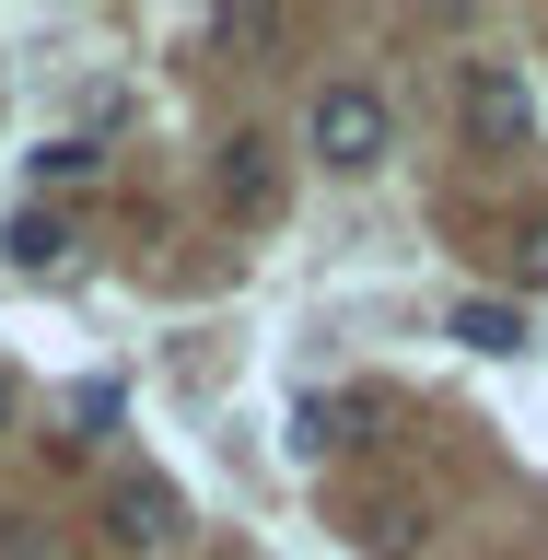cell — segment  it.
I'll list each match as a JSON object with an SVG mask.
<instances>
[{
  "label": "cell",
  "mask_w": 548,
  "mask_h": 560,
  "mask_svg": "<svg viewBox=\"0 0 548 560\" xmlns=\"http://www.w3.org/2000/svg\"><path fill=\"white\" fill-rule=\"evenodd\" d=\"M35 164V187H82V175L105 164V140H47V152H24Z\"/></svg>",
  "instance_id": "8"
},
{
  "label": "cell",
  "mask_w": 548,
  "mask_h": 560,
  "mask_svg": "<svg viewBox=\"0 0 548 560\" xmlns=\"http://www.w3.org/2000/svg\"><path fill=\"white\" fill-rule=\"evenodd\" d=\"M304 140H315V164H327V175H374L385 152H397V117H385L374 82H327L315 117H304Z\"/></svg>",
  "instance_id": "1"
},
{
  "label": "cell",
  "mask_w": 548,
  "mask_h": 560,
  "mask_svg": "<svg viewBox=\"0 0 548 560\" xmlns=\"http://www.w3.org/2000/svg\"><path fill=\"white\" fill-rule=\"evenodd\" d=\"M455 105H467V140H479V152H525V129H537V105H525V70H514V59H467Z\"/></svg>",
  "instance_id": "2"
},
{
  "label": "cell",
  "mask_w": 548,
  "mask_h": 560,
  "mask_svg": "<svg viewBox=\"0 0 548 560\" xmlns=\"http://www.w3.org/2000/svg\"><path fill=\"white\" fill-rule=\"evenodd\" d=\"M514 280H525V292H548V222H525V234H514Z\"/></svg>",
  "instance_id": "10"
},
{
  "label": "cell",
  "mask_w": 548,
  "mask_h": 560,
  "mask_svg": "<svg viewBox=\"0 0 548 560\" xmlns=\"http://www.w3.org/2000/svg\"><path fill=\"white\" fill-rule=\"evenodd\" d=\"M210 175H222V210H234V222H269V210H280V164H269V140H257V129L222 140V164H210Z\"/></svg>",
  "instance_id": "3"
},
{
  "label": "cell",
  "mask_w": 548,
  "mask_h": 560,
  "mask_svg": "<svg viewBox=\"0 0 548 560\" xmlns=\"http://www.w3.org/2000/svg\"><path fill=\"white\" fill-rule=\"evenodd\" d=\"M280 35H292L280 12H210V47H280Z\"/></svg>",
  "instance_id": "9"
},
{
  "label": "cell",
  "mask_w": 548,
  "mask_h": 560,
  "mask_svg": "<svg viewBox=\"0 0 548 560\" xmlns=\"http://www.w3.org/2000/svg\"><path fill=\"white\" fill-rule=\"evenodd\" d=\"M0 245H12V269H59V257H70V222H59V210H12V234H0Z\"/></svg>",
  "instance_id": "7"
},
{
  "label": "cell",
  "mask_w": 548,
  "mask_h": 560,
  "mask_svg": "<svg viewBox=\"0 0 548 560\" xmlns=\"http://www.w3.org/2000/svg\"><path fill=\"white\" fill-rule=\"evenodd\" d=\"M444 339H467V350H525V315L490 304V292H467V304L444 315Z\"/></svg>",
  "instance_id": "6"
},
{
  "label": "cell",
  "mask_w": 548,
  "mask_h": 560,
  "mask_svg": "<svg viewBox=\"0 0 548 560\" xmlns=\"http://www.w3.org/2000/svg\"><path fill=\"white\" fill-rule=\"evenodd\" d=\"M12 420H24V385H12V362H0V432H12Z\"/></svg>",
  "instance_id": "11"
},
{
  "label": "cell",
  "mask_w": 548,
  "mask_h": 560,
  "mask_svg": "<svg viewBox=\"0 0 548 560\" xmlns=\"http://www.w3.org/2000/svg\"><path fill=\"white\" fill-rule=\"evenodd\" d=\"M105 525H117L129 549H164L175 537V479H117L105 490Z\"/></svg>",
  "instance_id": "4"
},
{
  "label": "cell",
  "mask_w": 548,
  "mask_h": 560,
  "mask_svg": "<svg viewBox=\"0 0 548 560\" xmlns=\"http://www.w3.org/2000/svg\"><path fill=\"white\" fill-rule=\"evenodd\" d=\"M362 420H385L374 397H304V409H292V444H304V455H327V444H362Z\"/></svg>",
  "instance_id": "5"
}]
</instances>
